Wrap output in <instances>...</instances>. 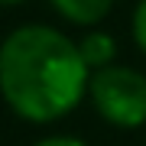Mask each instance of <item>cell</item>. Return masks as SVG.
<instances>
[{"label": "cell", "instance_id": "obj_1", "mask_svg": "<svg viewBox=\"0 0 146 146\" xmlns=\"http://www.w3.org/2000/svg\"><path fill=\"white\" fill-rule=\"evenodd\" d=\"M81 49L52 26H20L0 49L3 94L33 123L65 117L91 84Z\"/></svg>", "mask_w": 146, "mask_h": 146}, {"label": "cell", "instance_id": "obj_2", "mask_svg": "<svg viewBox=\"0 0 146 146\" xmlns=\"http://www.w3.org/2000/svg\"><path fill=\"white\" fill-rule=\"evenodd\" d=\"M98 114L117 127H140L146 123V75L133 68L107 65L91 75L88 84Z\"/></svg>", "mask_w": 146, "mask_h": 146}, {"label": "cell", "instance_id": "obj_3", "mask_svg": "<svg viewBox=\"0 0 146 146\" xmlns=\"http://www.w3.org/2000/svg\"><path fill=\"white\" fill-rule=\"evenodd\" d=\"M52 3H55V10L62 13L65 20L81 23V26H91V23H98V20L107 16L114 0H52Z\"/></svg>", "mask_w": 146, "mask_h": 146}, {"label": "cell", "instance_id": "obj_4", "mask_svg": "<svg viewBox=\"0 0 146 146\" xmlns=\"http://www.w3.org/2000/svg\"><path fill=\"white\" fill-rule=\"evenodd\" d=\"M84 62H88V68H94V72H101V68H107L110 62H114L117 55V42L107 36V33H88L81 42H78Z\"/></svg>", "mask_w": 146, "mask_h": 146}, {"label": "cell", "instance_id": "obj_5", "mask_svg": "<svg viewBox=\"0 0 146 146\" xmlns=\"http://www.w3.org/2000/svg\"><path fill=\"white\" fill-rule=\"evenodd\" d=\"M133 36H136V42H140V49L146 52V0L136 7V13H133Z\"/></svg>", "mask_w": 146, "mask_h": 146}, {"label": "cell", "instance_id": "obj_6", "mask_svg": "<svg viewBox=\"0 0 146 146\" xmlns=\"http://www.w3.org/2000/svg\"><path fill=\"white\" fill-rule=\"evenodd\" d=\"M36 146H84L81 140H75V136H52V140H42Z\"/></svg>", "mask_w": 146, "mask_h": 146}, {"label": "cell", "instance_id": "obj_7", "mask_svg": "<svg viewBox=\"0 0 146 146\" xmlns=\"http://www.w3.org/2000/svg\"><path fill=\"white\" fill-rule=\"evenodd\" d=\"M7 3H20V0H7Z\"/></svg>", "mask_w": 146, "mask_h": 146}]
</instances>
